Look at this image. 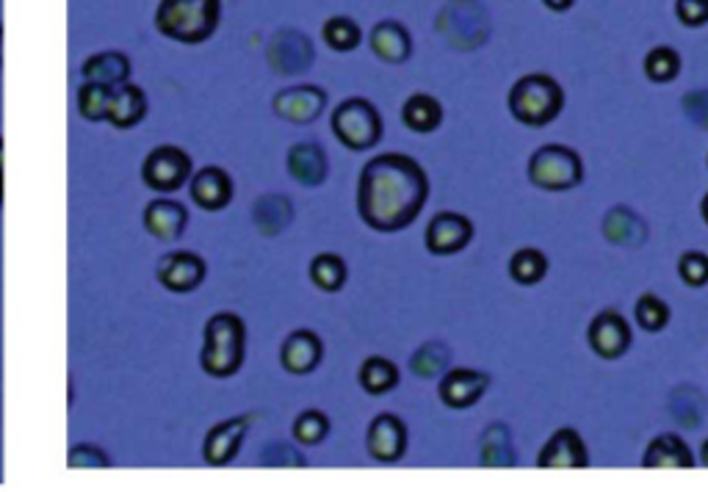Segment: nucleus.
<instances>
[{"mask_svg":"<svg viewBox=\"0 0 708 492\" xmlns=\"http://www.w3.org/2000/svg\"><path fill=\"white\" fill-rule=\"evenodd\" d=\"M429 200V178L421 163L401 152L377 156L366 163L357 185V211L377 233L410 227Z\"/></svg>","mask_w":708,"mask_h":492,"instance_id":"f257e3e1","label":"nucleus"},{"mask_svg":"<svg viewBox=\"0 0 708 492\" xmlns=\"http://www.w3.org/2000/svg\"><path fill=\"white\" fill-rule=\"evenodd\" d=\"M155 25L169 40L197 45L219 25V0H161Z\"/></svg>","mask_w":708,"mask_h":492,"instance_id":"f03ea898","label":"nucleus"},{"mask_svg":"<svg viewBox=\"0 0 708 492\" xmlns=\"http://www.w3.org/2000/svg\"><path fill=\"white\" fill-rule=\"evenodd\" d=\"M565 108V89L551 75H526L509 92V111L528 128L551 125Z\"/></svg>","mask_w":708,"mask_h":492,"instance_id":"7ed1b4c3","label":"nucleus"},{"mask_svg":"<svg viewBox=\"0 0 708 492\" xmlns=\"http://www.w3.org/2000/svg\"><path fill=\"white\" fill-rule=\"evenodd\" d=\"M244 360V324L238 315H214L205 327L203 368L214 376H230L242 368Z\"/></svg>","mask_w":708,"mask_h":492,"instance_id":"20e7f679","label":"nucleus"},{"mask_svg":"<svg viewBox=\"0 0 708 492\" xmlns=\"http://www.w3.org/2000/svg\"><path fill=\"white\" fill-rule=\"evenodd\" d=\"M332 133L348 150H372L383 139V117L374 108V103L363 100V97H352V100L341 103L332 111Z\"/></svg>","mask_w":708,"mask_h":492,"instance_id":"39448f33","label":"nucleus"},{"mask_svg":"<svg viewBox=\"0 0 708 492\" xmlns=\"http://www.w3.org/2000/svg\"><path fill=\"white\" fill-rule=\"evenodd\" d=\"M438 31L457 51H476L490 36L487 9L479 0H449L438 18Z\"/></svg>","mask_w":708,"mask_h":492,"instance_id":"423d86ee","label":"nucleus"},{"mask_svg":"<svg viewBox=\"0 0 708 492\" xmlns=\"http://www.w3.org/2000/svg\"><path fill=\"white\" fill-rule=\"evenodd\" d=\"M528 180L543 191H570L584 180V163L570 147L546 145L528 161Z\"/></svg>","mask_w":708,"mask_h":492,"instance_id":"0eeeda50","label":"nucleus"},{"mask_svg":"<svg viewBox=\"0 0 708 492\" xmlns=\"http://www.w3.org/2000/svg\"><path fill=\"white\" fill-rule=\"evenodd\" d=\"M587 341H590L592 352L601 360H618L629 352L634 335H631L629 321L618 310H603L592 319L590 330H587Z\"/></svg>","mask_w":708,"mask_h":492,"instance_id":"6e6552de","label":"nucleus"},{"mask_svg":"<svg viewBox=\"0 0 708 492\" xmlns=\"http://www.w3.org/2000/svg\"><path fill=\"white\" fill-rule=\"evenodd\" d=\"M473 238V222L462 213L443 211L429 222L427 227V249L432 255H454L462 253Z\"/></svg>","mask_w":708,"mask_h":492,"instance_id":"1a4fd4ad","label":"nucleus"},{"mask_svg":"<svg viewBox=\"0 0 708 492\" xmlns=\"http://www.w3.org/2000/svg\"><path fill=\"white\" fill-rule=\"evenodd\" d=\"M366 448L372 453V459L377 462H399L407 453V426L405 420L396 415L383 413L372 420L366 435Z\"/></svg>","mask_w":708,"mask_h":492,"instance_id":"9d476101","label":"nucleus"},{"mask_svg":"<svg viewBox=\"0 0 708 492\" xmlns=\"http://www.w3.org/2000/svg\"><path fill=\"white\" fill-rule=\"evenodd\" d=\"M189 172H192V161L174 147H161L152 152L144 163V180L147 185L158 191H174L186 183Z\"/></svg>","mask_w":708,"mask_h":492,"instance_id":"9b49d317","label":"nucleus"},{"mask_svg":"<svg viewBox=\"0 0 708 492\" xmlns=\"http://www.w3.org/2000/svg\"><path fill=\"white\" fill-rule=\"evenodd\" d=\"M490 387V376L482 371L454 368L440 379V402L451 409H468L479 404Z\"/></svg>","mask_w":708,"mask_h":492,"instance_id":"f8f14e48","label":"nucleus"},{"mask_svg":"<svg viewBox=\"0 0 708 492\" xmlns=\"http://www.w3.org/2000/svg\"><path fill=\"white\" fill-rule=\"evenodd\" d=\"M326 108V92L319 86H293V89H282L275 97L277 117L288 119V122L308 125L319 117Z\"/></svg>","mask_w":708,"mask_h":492,"instance_id":"ddd939ff","label":"nucleus"},{"mask_svg":"<svg viewBox=\"0 0 708 492\" xmlns=\"http://www.w3.org/2000/svg\"><path fill=\"white\" fill-rule=\"evenodd\" d=\"M537 464L540 468H587L590 464V451H587V442L581 440L579 431L559 429L554 431L546 448L537 453Z\"/></svg>","mask_w":708,"mask_h":492,"instance_id":"4468645a","label":"nucleus"},{"mask_svg":"<svg viewBox=\"0 0 708 492\" xmlns=\"http://www.w3.org/2000/svg\"><path fill=\"white\" fill-rule=\"evenodd\" d=\"M269 62L280 75L304 73L313 64V45H310V40L304 34L280 31L269 47Z\"/></svg>","mask_w":708,"mask_h":492,"instance_id":"2eb2a0df","label":"nucleus"},{"mask_svg":"<svg viewBox=\"0 0 708 492\" xmlns=\"http://www.w3.org/2000/svg\"><path fill=\"white\" fill-rule=\"evenodd\" d=\"M368 45H372L374 56L385 64H405L412 56V36L396 20H385L377 23L368 34Z\"/></svg>","mask_w":708,"mask_h":492,"instance_id":"dca6fc26","label":"nucleus"},{"mask_svg":"<svg viewBox=\"0 0 708 492\" xmlns=\"http://www.w3.org/2000/svg\"><path fill=\"white\" fill-rule=\"evenodd\" d=\"M324 357V346H321V338L310 330H299L293 335L286 338L280 352V363L288 374H310L315 365Z\"/></svg>","mask_w":708,"mask_h":492,"instance_id":"f3484780","label":"nucleus"},{"mask_svg":"<svg viewBox=\"0 0 708 492\" xmlns=\"http://www.w3.org/2000/svg\"><path fill=\"white\" fill-rule=\"evenodd\" d=\"M158 277H161L163 286L169 291H192V288L200 286V280L205 277V264L197 258V255H169V258L161 260V269H158Z\"/></svg>","mask_w":708,"mask_h":492,"instance_id":"a211bd4d","label":"nucleus"},{"mask_svg":"<svg viewBox=\"0 0 708 492\" xmlns=\"http://www.w3.org/2000/svg\"><path fill=\"white\" fill-rule=\"evenodd\" d=\"M642 468H695V453L678 435H658L642 457Z\"/></svg>","mask_w":708,"mask_h":492,"instance_id":"6ab92c4d","label":"nucleus"},{"mask_svg":"<svg viewBox=\"0 0 708 492\" xmlns=\"http://www.w3.org/2000/svg\"><path fill=\"white\" fill-rule=\"evenodd\" d=\"M192 196L200 207H205V211H219V207H225L233 196L230 178H227L222 169H214V167L203 169V172L194 178Z\"/></svg>","mask_w":708,"mask_h":492,"instance_id":"aec40b11","label":"nucleus"},{"mask_svg":"<svg viewBox=\"0 0 708 492\" xmlns=\"http://www.w3.org/2000/svg\"><path fill=\"white\" fill-rule=\"evenodd\" d=\"M288 172L302 185H321L326 180V156L315 145H297L288 152Z\"/></svg>","mask_w":708,"mask_h":492,"instance_id":"412c9836","label":"nucleus"},{"mask_svg":"<svg viewBox=\"0 0 708 492\" xmlns=\"http://www.w3.org/2000/svg\"><path fill=\"white\" fill-rule=\"evenodd\" d=\"M249 420L247 418H233L225 420L222 426H216L208 435V442H205V459L211 464H227L238 453V446H242V437L247 431Z\"/></svg>","mask_w":708,"mask_h":492,"instance_id":"4be33fe9","label":"nucleus"},{"mask_svg":"<svg viewBox=\"0 0 708 492\" xmlns=\"http://www.w3.org/2000/svg\"><path fill=\"white\" fill-rule=\"evenodd\" d=\"M603 235L618 246H642L647 238V227L629 207H612L603 218Z\"/></svg>","mask_w":708,"mask_h":492,"instance_id":"5701e85b","label":"nucleus"},{"mask_svg":"<svg viewBox=\"0 0 708 492\" xmlns=\"http://www.w3.org/2000/svg\"><path fill=\"white\" fill-rule=\"evenodd\" d=\"M479 462L482 468H512L515 464V448H512L509 429L504 424H493L484 429L479 440Z\"/></svg>","mask_w":708,"mask_h":492,"instance_id":"b1692460","label":"nucleus"},{"mask_svg":"<svg viewBox=\"0 0 708 492\" xmlns=\"http://www.w3.org/2000/svg\"><path fill=\"white\" fill-rule=\"evenodd\" d=\"M144 108L147 103L139 86H119V89L111 92L106 119H111L117 128H130V125H136L144 117Z\"/></svg>","mask_w":708,"mask_h":492,"instance_id":"393cba45","label":"nucleus"},{"mask_svg":"<svg viewBox=\"0 0 708 492\" xmlns=\"http://www.w3.org/2000/svg\"><path fill=\"white\" fill-rule=\"evenodd\" d=\"M401 119L416 133H432L443 122V106L429 95H412L401 108Z\"/></svg>","mask_w":708,"mask_h":492,"instance_id":"a878e982","label":"nucleus"},{"mask_svg":"<svg viewBox=\"0 0 708 492\" xmlns=\"http://www.w3.org/2000/svg\"><path fill=\"white\" fill-rule=\"evenodd\" d=\"M147 229L158 238H174V235L183 229V222H186V211H183L178 202L169 200H158L147 207L144 213Z\"/></svg>","mask_w":708,"mask_h":492,"instance_id":"bb28decb","label":"nucleus"},{"mask_svg":"<svg viewBox=\"0 0 708 492\" xmlns=\"http://www.w3.org/2000/svg\"><path fill=\"white\" fill-rule=\"evenodd\" d=\"M130 62L122 56V53H100V56L89 58L84 64V78L95 81V84L117 86L128 78Z\"/></svg>","mask_w":708,"mask_h":492,"instance_id":"cd10ccee","label":"nucleus"},{"mask_svg":"<svg viewBox=\"0 0 708 492\" xmlns=\"http://www.w3.org/2000/svg\"><path fill=\"white\" fill-rule=\"evenodd\" d=\"M548 275V258L540 249H517L509 260V277L517 286H537Z\"/></svg>","mask_w":708,"mask_h":492,"instance_id":"c85d7f7f","label":"nucleus"},{"mask_svg":"<svg viewBox=\"0 0 708 492\" xmlns=\"http://www.w3.org/2000/svg\"><path fill=\"white\" fill-rule=\"evenodd\" d=\"M399 385V368L385 357H368L361 365V387L372 396H383V393L394 391Z\"/></svg>","mask_w":708,"mask_h":492,"instance_id":"c756f323","label":"nucleus"},{"mask_svg":"<svg viewBox=\"0 0 708 492\" xmlns=\"http://www.w3.org/2000/svg\"><path fill=\"white\" fill-rule=\"evenodd\" d=\"M321 40L326 42L330 51L352 53L363 42V31L352 18H330L321 29Z\"/></svg>","mask_w":708,"mask_h":492,"instance_id":"7c9ffc66","label":"nucleus"},{"mask_svg":"<svg viewBox=\"0 0 708 492\" xmlns=\"http://www.w3.org/2000/svg\"><path fill=\"white\" fill-rule=\"evenodd\" d=\"M346 275L348 271H346V264H343V258H337V255L332 253L319 255V258H313V264H310V280L326 293L341 291L343 282H346Z\"/></svg>","mask_w":708,"mask_h":492,"instance_id":"2f4dec72","label":"nucleus"},{"mask_svg":"<svg viewBox=\"0 0 708 492\" xmlns=\"http://www.w3.org/2000/svg\"><path fill=\"white\" fill-rule=\"evenodd\" d=\"M645 75L653 84H669L680 75V56L673 47H653L645 56Z\"/></svg>","mask_w":708,"mask_h":492,"instance_id":"473e14b6","label":"nucleus"},{"mask_svg":"<svg viewBox=\"0 0 708 492\" xmlns=\"http://www.w3.org/2000/svg\"><path fill=\"white\" fill-rule=\"evenodd\" d=\"M634 319L645 332H662L669 324V319H673V313H669L667 302H662L656 293H642L636 299Z\"/></svg>","mask_w":708,"mask_h":492,"instance_id":"72a5a7b5","label":"nucleus"},{"mask_svg":"<svg viewBox=\"0 0 708 492\" xmlns=\"http://www.w3.org/2000/svg\"><path fill=\"white\" fill-rule=\"evenodd\" d=\"M449 365V349L443 343H423L410 360V371L421 379H432V376H440Z\"/></svg>","mask_w":708,"mask_h":492,"instance_id":"f704fd0d","label":"nucleus"},{"mask_svg":"<svg viewBox=\"0 0 708 492\" xmlns=\"http://www.w3.org/2000/svg\"><path fill=\"white\" fill-rule=\"evenodd\" d=\"M255 222L264 233H280L291 222V205L282 196H264L255 207Z\"/></svg>","mask_w":708,"mask_h":492,"instance_id":"c9c22d12","label":"nucleus"},{"mask_svg":"<svg viewBox=\"0 0 708 492\" xmlns=\"http://www.w3.org/2000/svg\"><path fill=\"white\" fill-rule=\"evenodd\" d=\"M326 435H330V420H326V415L319 413V409H308V413L299 415L297 424H293V437H297L302 446H319Z\"/></svg>","mask_w":708,"mask_h":492,"instance_id":"e433bc0d","label":"nucleus"},{"mask_svg":"<svg viewBox=\"0 0 708 492\" xmlns=\"http://www.w3.org/2000/svg\"><path fill=\"white\" fill-rule=\"evenodd\" d=\"M111 92L114 86H106V84H95V81H89V84L81 89V114H84L86 119H92V122H97V119H106L108 117V100H111Z\"/></svg>","mask_w":708,"mask_h":492,"instance_id":"4c0bfd02","label":"nucleus"},{"mask_svg":"<svg viewBox=\"0 0 708 492\" xmlns=\"http://www.w3.org/2000/svg\"><path fill=\"white\" fill-rule=\"evenodd\" d=\"M678 275L689 288L708 286V255L706 253H684L678 260Z\"/></svg>","mask_w":708,"mask_h":492,"instance_id":"58836bf2","label":"nucleus"},{"mask_svg":"<svg viewBox=\"0 0 708 492\" xmlns=\"http://www.w3.org/2000/svg\"><path fill=\"white\" fill-rule=\"evenodd\" d=\"M675 18L686 29H702L708 23V0H675Z\"/></svg>","mask_w":708,"mask_h":492,"instance_id":"ea45409f","label":"nucleus"},{"mask_svg":"<svg viewBox=\"0 0 708 492\" xmlns=\"http://www.w3.org/2000/svg\"><path fill=\"white\" fill-rule=\"evenodd\" d=\"M680 108H684V114L689 122H695L697 128L708 130V89L689 92V95L680 100Z\"/></svg>","mask_w":708,"mask_h":492,"instance_id":"a19ab883","label":"nucleus"},{"mask_svg":"<svg viewBox=\"0 0 708 492\" xmlns=\"http://www.w3.org/2000/svg\"><path fill=\"white\" fill-rule=\"evenodd\" d=\"M264 462L266 464H293V468L299 464V468H302L304 459H302V453H297L293 448L277 446V448H271V451L264 453Z\"/></svg>","mask_w":708,"mask_h":492,"instance_id":"79ce46f5","label":"nucleus"},{"mask_svg":"<svg viewBox=\"0 0 708 492\" xmlns=\"http://www.w3.org/2000/svg\"><path fill=\"white\" fill-rule=\"evenodd\" d=\"M543 3H546V7L551 9V12H568V9L573 7L576 0H543Z\"/></svg>","mask_w":708,"mask_h":492,"instance_id":"37998d69","label":"nucleus"},{"mask_svg":"<svg viewBox=\"0 0 708 492\" xmlns=\"http://www.w3.org/2000/svg\"><path fill=\"white\" fill-rule=\"evenodd\" d=\"M700 216H702V222L708 224V194L702 196V202H700Z\"/></svg>","mask_w":708,"mask_h":492,"instance_id":"c03bdc74","label":"nucleus"},{"mask_svg":"<svg viewBox=\"0 0 708 492\" xmlns=\"http://www.w3.org/2000/svg\"><path fill=\"white\" fill-rule=\"evenodd\" d=\"M700 462L708 468V440L700 446Z\"/></svg>","mask_w":708,"mask_h":492,"instance_id":"a18cd8bd","label":"nucleus"},{"mask_svg":"<svg viewBox=\"0 0 708 492\" xmlns=\"http://www.w3.org/2000/svg\"><path fill=\"white\" fill-rule=\"evenodd\" d=\"M0 172H3V145H0Z\"/></svg>","mask_w":708,"mask_h":492,"instance_id":"49530a36","label":"nucleus"},{"mask_svg":"<svg viewBox=\"0 0 708 492\" xmlns=\"http://www.w3.org/2000/svg\"><path fill=\"white\" fill-rule=\"evenodd\" d=\"M0 36H3V31H0Z\"/></svg>","mask_w":708,"mask_h":492,"instance_id":"de8ad7c7","label":"nucleus"}]
</instances>
